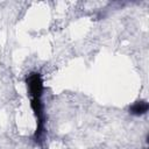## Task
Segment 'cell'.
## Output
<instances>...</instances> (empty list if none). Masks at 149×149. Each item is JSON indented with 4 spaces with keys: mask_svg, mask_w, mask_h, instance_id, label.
<instances>
[{
    "mask_svg": "<svg viewBox=\"0 0 149 149\" xmlns=\"http://www.w3.org/2000/svg\"><path fill=\"white\" fill-rule=\"evenodd\" d=\"M27 85H28L30 97H42L43 81H42L40 73H37V72L30 73L27 78Z\"/></svg>",
    "mask_w": 149,
    "mask_h": 149,
    "instance_id": "obj_1",
    "label": "cell"
},
{
    "mask_svg": "<svg viewBox=\"0 0 149 149\" xmlns=\"http://www.w3.org/2000/svg\"><path fill=\"white\" fill-rule=\"evenodd\" d=\"M149 108V105L148 102L146 101H137L136 104H134L132 107H130V113L134 114V115H142L144 114Z\"/></svg>",
    "mask_w": 149,
    "mask_h": 149,
    "instance_id": "obj_2",
    "label": "cell"
}]
</instances>
